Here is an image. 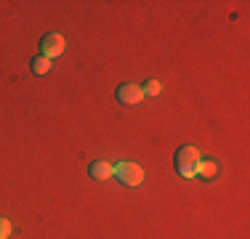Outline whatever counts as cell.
Instances as JSON below:
<instances>
[{"label":"cell","instance_id":"6da1fadb","mask_svg":"<svg viewBox=\"0 0 250 239\" xmlns=\"http://www.w3.org/2000/svg\"><path fill=\"white\" fill-rule=\"evenodd\" d=\"M200 152L194 146H181L176 152V170L181 173L184 178H194V170H197V162H200Z\"/></svg>","mask_w":250,"mask_h":239},{"label":"cell","instance_id":"7a4b0ae2","mask_svg":"<svg viewBox=\"0 0 250 239\" xmlns=\"http://www.w3.org/2000/svg\"><path fill=\"white\" fill-rule=\"evenodd\" d=\"M115 178L123 186H139L144 181V170L136 162H120V165H115Z\"/></svg>","mask_w":250,"mask_h":239},{"label":"cell","instance_id":"3957f363","mask_svg":"<svg viewBox=\"0 0 250 239\" xmlns=\"http://www.w3.org/2000/svg\"><path fill=\"white\" fill-rule=\"evenodd\" d=\"M64 48H67V43H64L62 35L51 32V35H45L43 43H40V56H45V59H56V56H62V53H64Z\"/></svg>","mask_w":250,"mask_h":239},{"label":"cell","instance_id":"277c9868","mask_svg":"<svg viewBox=\"0 0 250 239\" xmlns=\"http://www.w3.org/2000/svg\"><path fill=\"white\" fill-rule=\"evenodd\" d=\"M141 99H144V91H141L139 85H133V82L117 88V101H120V104H139Z\"/></svg>","mask_w":250,"mask_h":239},{"label":"cell","instance_id":"5b68a950","mask_svg":"<svg viewBox=\"0 0 250 239\" xmlns=\"http://www.w3.org/2000/svg\"><path fill=\"white\" fill-rule=\"evenodd\" d=\"M88 176L96 178V181H106V178L115 176V165H109L106 159H96V162H91V167H88Z\"/></svg>","mask_w":250,"mask_h":239},{"label":"cell","instance_id":"8992f818","mask_svg":"<svg viewBox=\"0 0 250 239\" xmlns=\"http://www.w3.org/2000/svg\"><path fill=\"white\" fill-rule=\"evenodd\" d=\"M216 173H218V165L213 162V159H200L194 176L202 178V181H213V178H216Z\"/></svg>","mask_w":250,"mask_h":239},{"label":"cell","instance_id":"52a82bcc","mask_svg":"<svg viewBox=\"0 0 250 239\" xmlns=\"http://www.w3.org/2000/svg\"><path fill=\"white\" fill-rule=\"evenodd\" d=\"M29 67H32L35 75H48V72H51V59H45V56H35L32 61H29Z\"/></svg>","mask_w":250,"mask_h":239},{"label":"cell","instance_id":"ba28073f","mask_svg":"<svg viewBox=\"0 0 250 239\" xmlns=\"http://www.w3.org/2000/svg\"><path fill=\"white\" fill-rule=\"evenodd\" d=\"M141 91H144V96H157L160 93V82L157 80H149L144 88H141Z\"/></svg>","mask_w":250,"mask_h":239},{"label":"cell","instance_id":"9c48e42d","mask_svg":"<svg viewBox=\"0 0 250 239\" xmlns=\"http://www.w3.org/2000/svg\"><path fill=\"white\" fill-rule=\"evenodd\" d=\"M8 234H11V220L0 218V239H8Z\"/></svg>","mask_w":250,"mask_h":239}]
</instances>
